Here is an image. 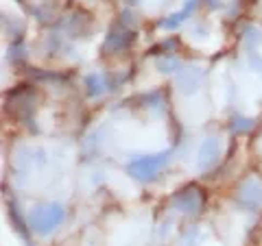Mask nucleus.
<instances>
[{"label": "nucleus", "instance_id": "obj_6", "mask_svg": "<svg viewBox=\"0 0 262 246\" xmlns=\"http://www.w3.org/2000/svg\"><path fill=\"white\" fill-rule=\"evenodd\" d=\"M221 152H223V142L218 137H205L199 146V170H210L218 164L221 159Z\"/></svg>", "mask_w": 262, "mask_h": 246}, {"label": "nucleus", "instance_id": "obj_1", "mask_svg": "<svg viewBox=\"0 0 262 246\" xmlns=\"http://www.w3.org/2000/svg\"><path fill=\"white\" fill-rule=\"evenodd\" d=\"M66 218V209L59 203H46L37 205L29 211V227L37 235H50L57 227H62Z\"/></svg>", "mask_w": 262, "mask_h": 246}, {"label": "nucleus", "instance_id": "obj_5", "mask_svg": "<svg viewBox=\"0 0 262 246\" xmlns=\"http://www.w3.org/2000/svg\"><path fill=\"white\" fill-rule=\"evenodd\" d=\"M135 39V33L125 26L123 22H118L116 26H111L109 33L105 37V44H103V53L107 55H114V53H120V50H127Z\"/></svg>", "mask_w": 262, "mask_h": 246}, {"label": "nucleus", "instance_id": "obj_13", "mask_svg": "<svg viewBox=\"0 0 262 246\" xmlns=\"http://www.w3.org/2000/svg\"><path fill=\"white\" fill-rule=\"evenodd\" d=\"M9 216H11V222H13V225H16V229L20 231V233L24 235L26 240H29V229H26V222H22L20 213H18L16 203H9Z\"/></svg>", "mask_w": 262, "mask_h": 246}, {"label": "nucleus", "instance_id": "obj_12", "mask_svg": "<svg viewBox=\"0 0 262 246\" xmlns=\"http://www.w3.org/2000/svg\"><path fill=\"white\" fill-rule=\"evenodd\" d=\"M251 127H254V120L251 118H245V115H232V122H229V131L236 133V135H240V133H247L251 131Z\"/></svg>", "mask_w": 262, "mask_h": 246}, {"label": "nucleus", "instance_id": "obj_9", "mask_svg": "<svg viewBox=\"0 0 262 246\" xmlns=\"http://www.w3.org/2000/svg\"><path fill=\"white\" fill-rule=\"evenodd\" d=\"M109 90H114V87H111L109 78L103 72H94V74H87L86 76V92L90 98H98V96H103Z\"/></svg>", "mask_w": 262, "mask_h": 246}, {"label": "nucleus", "instance_id": "obj_14", "mask_svg": "<svg viewBox=\"0 0 262 246\" xmlns=\"http://www.w3.org/2000/svg\"><path fill=\"white\" fill-rule=\"evenodd\" d=\"M179 246H199V229H188L179 240Z\"/></svg>", "mask_w": 262, "mask_h": 246}, {"label": "nucleus", "instance_id": "obj_3", "mask_svg": "<svg viewBox=\"0 0 262 246\" xmlns=\"http://www.w3.org/2000/svg\"><path fill=\"white\" fill-rule=\"evenodd\" d=\"M234 203L242 211H258L262 207V181L256 174H249L236 185Z\"/></svg>", "mask_w": 262, "mask_h": 246}, {"label": "nucleus", "instance_id": "obj_16", "mask_svg": "<svg viewBox=\"0 0 262 246\" xmlns=\"http://www.w3.org/2000/svg\"><path fill=\"white\" fill-rule=\"evenodd\" d=\"M208 4L212 9H217V7H221V0H208Z\"/></svg>", "mask_w": 262, "mask_h": 246}, {"label": "nucleus", "instance_id": "obj_7", "mask_svg": "<svg viewBox=\"0 0 262 246\" xmlns=\"http://www.w3.org/2000/svg\"><path fill=\"white\" fill-rule=\"evenodd\" d=\"M201 78H203V70L199 66H186L177 72V87H179L181 94L190 96L199 90Z\"/></svg>", "mask_w": 262, "mask_h": 246}, {"label": "nucleus", "instance_id": "obj_8", "mask_svg": "<svg viewBox=\"0 0 262 246\" xmlns=\"http://www.w3.org/2000/svg\"><path fill=\"white\" fill-rule=\"evenodd\" d=\"M196 4H199V0H188V2H186L184 7L179 9V11L171 13V16H166L164 20H160V26H162V29H166V31H175V29H179V26L184 24V22L195 13Z\"/></svg>", "mask_w": 262, "mask_h": 246}, {"label": "nucleus", "instance_id": "obj_2", "mask_svg": "<svg viewBox=\"0 0 262 246\" xmlns=\"http://www.w3.org/2000/svg\"><path fill=\"white\" fill-rule=\"evenodd\" d=\"M171 161V151H162V152H151V155H140L135 159H131L127 164V174L135 181L149 183L157 176V172L164 166Z\"/></svg>", "mask_w": 262, "mask_h": 246}, {"label": "nucleus", "instance_id": "obj_11", "mask_svg": "<svg viewBox=\"0 0 262 246\" xmlns=\"http://www.w3.org/2000/svg\"><path fill=\"white\" fill-rule=\"evenodd\" d=\"M155 68L160 72L168 74V72H179L181 70V63H179V59L173 57V55H162V57L155 59Z\"/></svg>", "mask_w": 262, "mask_h": 246}, {"label": "nucleus", "instance_id": "obj_15", "mask_svg": "<svg viewBox=\"0 0 262 246\" xmlns=\"http://www.w3.org/2000/svg\"><path fill=\"white\" fill-rule=\"evenodd\" d=\"M249 66L262 76V55H258L256 50H254V53H249Z\"/></svg>", "mask_w": 262, "mask_h": 246}, {"label": "nucleus", "instance_id": "obj_10", "mask_svg": "<svg viewBox=\"0 0 262 246\" xmlns=\"http://www.w3.org/2000/svg\"><path fill=\"white\" fill-rule=\"evenodd\" d=\"M260 41H262V35H260L258 26L247 24L245 29H242V44H245V48L249 50V53H254V50L258 48Z\"/></svg>", "mask_w": 262, "mask_h": 246}, {"label": "nucleus", "instance_id": "obj_4", "mask_svg": "<svg viewBox=\"0 0 262 246\" xmlns=\"http://www.w3.org/2000/svg\"><path fill=\"white\" fill-rule=\"evenodd\" d=\"M171 207L186 216H196L203 209V194L199 192L196 185H186L171 196Z\"/></svg>", "mask_w": 262, "mask_h": 246}]
</instances>
